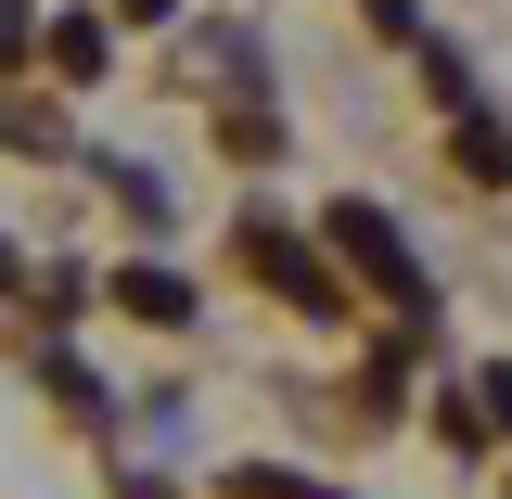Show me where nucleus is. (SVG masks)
<instances>
[{
	"label": "nucleus",
	"instance_id": "f257e3e1",
	"mask_svg": "<svg viewBox=\"0 0 512 499\" xmlns=\"http://www.w3.org/2000/svg\"><path fill=\"white\" fill-rule=\"evenodd\" d=\"M333 256H346V269H359V282H372V295L410 320V333L436 320V269L410 256V231H397L384 205H359V192H346V205H333Z\"/></svg>",
	"mask_w": 512,
	"mask_h": 499
},
{
	"label": "nucleus",
	"instance_id": "f03ea898",
	"mask_svg": "<svg viewBox=\"0 0 512 499\" xmlns=\"http://www.w3.org/2000/svg\"><path fill=\"white\" fill-rule=\"evenodd\" d=\"M244 269L282 295V308H308V320H346V282H333V256L320 244H295L282 218H244Z\"/></svg>",
	"mask_w": 512,
	"mask_h": 499
},
{
	"label": "nucleus",
	"instance_id": "7ed1b4c3",
	"mask_svg": "<svg viewBox=\"0 0 512 499\" xmlns=\"http://www.w3.org/2000/svg\"><path fill=\"white\" fill-rule=\"evenodd\" d=\"M448 141H461V167H474L487 192H512V116H487V90L448 103Z\"/></svg>",
	"mask_w": 512,
	"mask_h": 499
},
{
	"label": "nucleus",
	"instance_id": "20e7f679",
	"mask_svg": "<svg viewBox=\"0 0 512 499\" xmlns=\"http://www.w3.org/2000/svg\"><path fill=\"white\" fill-rule=\"evenodd\" d=\"M116 308H128V320H154V333H180V320H192V282L141 256V269H116Z\"/></svg>",
	"mask_w": 512,
	"mask_h": 499
},
{
	"label": "nucleus",
	"instance_id": "39448f33",
	"mask_svg": "<svg viewBox=\"0 0 512 499\" xmlns=\"http://www.w3.org/2000/svg\"><path fill=\"white\" fill-rule=\"evenodd\" d=\"M103 180H116V205H128V218H154V231L180 218V192H167V167H141V154H103Z\"/></svg>",
	"mask_w": 512,
	"mask_h": 499
},
{
	"label": "nucleus",
	"instance_id": "423d86ee",
	"mask_svg": "<svg viewBox=\"0 0 512 499\" xmlns=\"http://www.w3.org/2000/svg\"><path fill=\"white\" fill-rule=\"evenodd\" d=\"M39 384H52V410H64V423H90V436H103V423H116V397H103V384L77 372V359H64V346H52V359H39Z\"/></svg>",
	"mask_w": 512,
	"mask_h": 499
},
{
	"label": "nucleus",
	"instance_id": "0eeeda50",
	"mask_svg": "<svg viewBox=\"0 0 512 499\" xmlns=\"http://www.w3.org/2000/svg\"><path fill=\"white\" fill-rule=\"evenodd\" d=\"M256 64V26H205V39H192V77H244Z\"/></svg>",
	"mask_w": 512,
	"mask_h": 499
},
{
	"label": "nucleus",
	"instance_id": "6e6552de",
	"mask_svg": "<svg viewBox=\"0 0 512 499\" xmlns=\"http://www.w3.org/2000/svg\"><path fill=\"white\" fill-rule=\"evenodd\" d=\"M0 141H13V154H64V116H39V103H0Z\"/></svg>",
	"mask_w": 512,
	"mask_h": 499
},
{
	"label": "nucleus",
	"instance_id": "1a4fd4ad",
	"mask_svg": "<svg viewBox=\"0 0 512 499\" xmlns=\"http://www.w3.org/2000/svg\"><path fill=\"white\" fill-rule=\"evenodd\" d=\"M231 499H333V487H308V474H282V461H244V474H231Z\"/></svg>",
	"mask_w": 512,
	"mask_h": 499
},
{
	"label": "nucleus",
	"instance_id": "9d476101",
	"mask_svg": "<svg viewBox=\"0 0 512 499\" xmlns=\"http://www.w3.org/2000/svg\"><path fill=\"white\" fill-rule=\"evenodd\" d=\"M52 52L77 64V77H103V26H90V13H52Z\"/></svg>",
	"mask_w": 512,
	"mask_h": 499
},
{
	"label": "nucleus",
	"instance_id": "9b49d317",
	"mask_svg": "<svg viewBox=\"0 0 512 499\" xmlns=\"http://www.w3.org/2000/svg\"><path fill=\"white\" fill-rule=\"evenodd\" d=\"M26 308H39V320H77V308H90V282H77V269H64V256H52V282H39Z\"/></svg>",
	"mask_w": 512,
	"mask_h": 499
},
{
	"label": "nucleus",
	"instance_id": "f8f14e48",
	"mask_svg": "<svg viewBox=\"0 0 512 499\" xmlns=\"http://www.w3.org/2000/svg\"><path fill=\"white\" fill-rule=\"evenodd\" d=\"M474 423H500V436H512V372H474Z\"/></svg>",
	"mask_w": 512,
	"mask_h": 499
},
{
	"label": "nucleus",
	"instance_id": "ddd939ff",
	"mask_svg": "<svg viewBox=\"0 0 512 499\" xmlns=\"http://www.w3.org/2000/svg\"><path fill=\"white\" fill-rule=\"evenodd\" d=\"M13 52H26V0H0V64H13Z\"/></svg>",
	"mask_w": 512,
	"mask_h": 499
},
{
	"label": "nucleus",
	"instance_id": "4468645a",
	"mask_svg": "<svg viewBox=\"0 0 512 499\" xmlns=\"http://www.w3.org/2000/svg\"><path fill=\"white\" fill-rule=\"evenodd\" d=\"M116 13H141V26H167V13H180V0H116Z\"/></svg>",
	"mask_w": 512,
	"mask_h": 499
},
{
	"label": "nucleus",
	"instance_id": "2eb2a0df",
	"mask_svg": "<svg viewBox=\"0 0 512 499\" xmlns=\"http://www.w3.org/2000/svg\"><path fill=\"white\" fill-rule=\"evenodd\" d=\"M13 282H26V256H13V244H0V295H13Z\"/></svg>",
	"mask_w": 512,
	"mask_h": 499
}]
</instances>
